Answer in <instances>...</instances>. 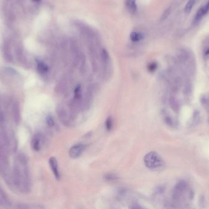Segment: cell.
I'll use <instances>...</instances> for the list:
<instances>
[{"mask_svg":"<svg viewBox=\"0 0 209 209\" xmlns=\"http://www.w3.org/2000/svg\"><path fill=\"white\" fill-rule=\"evenodd\" d=\"M208 3H207L206 5L203 6L197 12L196 16L194 18V20H193L194 23L195 24L198 23L202 19V17L208 12Z\"/></svg>","mask_w":209,"mask_h":209,"instance_id":"4","label":"cell"},{"mask_svg":"<svg viewBox=\"0 0 209 209\" xmlns=\"http://www.w3.org/2000/svg\"><path fill=\"white\" fill-rule=\"evenodd\" d=\"M85 147L86 145L83 144H77L74 145L70 148V150H69V154L70 156V157L73 159L77 158L84 151Z\"/></svg>","mask_w":209,"mask_h":209,"instance_id":"3","label":"cell"},{"mask_svg":"<svg viewBox=\"0 0 209 209\" xmlns=\"http://www.w3.org/2000/svg\"><path fill=\"white\" fill-rule=\"evenodd\" d=\"M118 179L117 175L114 173H108L104 176V179L107 181H112Z\"/></svg>","mask_w":209,"mask_h":209,"instance_id":"10","label":"cell"},{"mask_svg":"<svg viewBox=\"0 0 209 209\" xmlns=\"http://www.w3.org/2000/svg\"><path fill=\"white\" fill-rule=\"evenodd\" d=\"M201 102L203 104L204 107H205L207 109L208 108V98L205 96H204L201 99Z\"/></svg>","mask_w":209,"mask_h":209,"instance_id":"17","label":"cell"},{"mask_svg":"<svg viewBox=\"0 0 209 209\" xmlns=\"http://www.w3.org/2000/svg\"><path fill=\"white\" fill-rule=\"evenodd\" d=\"M144 36V34L137 32H132L130 34V39L133 42H138L142 40Z\"/></svg>","mask_w":209,"mask_h":209,"instance_id":"8","label":"cell"},{"mask_svg":"<svg viewBox=\"0 0 209 209\" xmlns=\"http://www.w3.org/2000/svg\"><path fill=\"white\" fill-rule=\"evenodd\" d=\"M126 7L132 14H134L137 11L136 0H126Z\"/></svg>","mask_w":209,"mask_h":209,"instance_id":"6","label":"cell"},{"mask_svg":"<svg viewBox=\"0 0 209 209\" xmlns=\"http://www.w3.org/2000/svg\"><path fill=\"white\" fill-rule=\"evenodd\" d=\"M113 126V121L111 117H109L106 121V128L108 131H110L112 129Z\"/></svg>","mask_w":209,"mask_h":209,"instance_id":"11","label":"cell"},{"mask_svg":"<svg viewBox=\"0 0 209 209\" xmlns=\"http://www.w3.org/2000/svg\"><path fill=\"white\" fill-rule=\"evenodd\" d=\"M46 121L47 123L49 126H53L54 125V121L51 117L48 116L47 117V119H46Z\"/></svg>","mask_w":209,"mask_h":209,"instance_id":"15","label":"cell"},{"mask_svg":"<svg viewBox=\"0 0 209 209\" xmlns=\"http://www.w3.org/2000/svg\"><path fill=\"white\" fill-rule=\"evenodd\" d=\"M145 165L151 170H160L164 165L163 160L156 152L151 151L147 153L144 159Z\"/></svg>","mask_w":209,"mask_h":209,"instance_id":"2","label":"cell"},{"mask_svg":"<svg viewBox=\"0 0 209 209\" xmlns=\"http://www.w3.org/2000/svg\"><path fill=\"white\" fill-rule=\"evenodd\" d=\"M32 147L33 149L36 151H38L41 148V137L38 135H36L34 137L32 141Z\"/></svg>","mask_w":209,"mask_h":209,"instance_id":"7","label":"cell"},{"mask_svg":"<svg viewBox=\"0 0 209 209\" xmlns=\"http://www.w3.org/2000/svg\"><path fill=\"white\" fill-rule=\"evenodd\" d=\"M196 0H189L188 3H186L185 8V12L188 14L191 12V11L192 10L194 5H195Z\"/></svg>","mask_w":209,"mask_h":209,"instance_id":"9","label":"cell"},{"mask_svg":"<svg viewBox=\"0 0 209 209\" xmlns=\"http://www.w3.org/2000/svg\"><path fill=\"white\" fill-rule=\"evenodd\" d=\"M193 196L192 192L188 189V184L184 181H180L176 185L172 193V198L176 202H182L188 197L191 199Z\"/></svg>","mask_w":209,"mask_h":209,"instance_id":"1","label":"cell"},{"mask_svg":"<svg viewBox=\"0 0 209 209\" xmlns=\"http://www.w3.org/2000/svg\"><path fill=\"white\" fill-rule=\"evenodd\" d=\"M165 121H166V123L168 125H169V126H172L173 125V121L172 120V119L170 117H166Z\"/></svg>","mask_w":209,"mask_h":209,"instance_id":"18","label":"cell"},{"mask_svg":"<svg viewBox=\"0 0 209 209\" xmlns=\"http://www.w3.org/2000/svg\"><path fill=\"white\" fill-rule=\"evenodd\" d=\"M169 13H170V8L166 9V10L164 11V14H163V15H162V17H161V20H164L165 19H166V18H167V17L169 16Z\"/></svg>","mask_w":209,"mask_h":209,"instance_id":"16","label":"cell"},{"mask_svg":"<svg viewBox=\"0 0 209 209\" xmlns=\"http://www.w3.org/2000/svg\"><path fill=\"white\" fill-rule=\"evenodd\" d=\"M38 69L41 73H45L48 69L47 67L44 64H43L42 63H38Z\"/></svg>","mask_w":209,"mask_h":209,"instance_id":"13","label":"cell"},{"mask_svg":"<svg viewBox=\"0 0 209 209\" xmlns=\"http://www.w3.org/2000/svg\"><path fill=\"white\" fill-rule=\"evenodd\" d=\"M49 165L51 167V169L53 172L55 177H56L57 179H60V172L58 169V162L57 159L55 157H51L49 159Z\"/></svg>","mask_w":209,"mask_h":209,"instance_id":"5","label":"cell"},{"mask_svg":"<svg viewBox=\"0 0 209 209\" xmlns=\"http://www.w3.org/2000/svg\"><path fill=\"white\" fill-rule=\"evenodd\" d=\"M101 56H102V61H104V62H107L109 61V54L108 53V51L107 50H106L105 49H103L102 51V53H101Z\"/></svg>","mask_w":209,"mask_h":209,"instance_id":"12","label":"cell"},{"mask_svg":"<svg viewBox=\"0 0 209 209\" xmlns=\"http://www.w3.org/2000/svg\"><path fill=\"white\" fill-rule=\"evenodd\" d=\"M156 67H157V64H156L155 63H151L149 64V65L148 66V69L149 71L153 72L154 71L156 70Z\"/></svg>","mask_w":209,"mask_h":209,"instance_id":"14","label":"cell"}]
</instances>
